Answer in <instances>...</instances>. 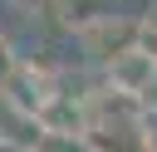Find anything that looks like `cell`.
I'll return each mask as SVG.
<instances>
[{"label":"cell","instance_id":"obj_1","mask_svg":"<svg viewBox=\"0 0 157 152\" xmlns=\"http://www.w3.org/2000/svg\"><path fill=\"white\" fill-rule=\"evenodd\" d=\"M137 15H123V10H108V15H98V20H88L83 29H74V39L83 44V54L93 59V64H103V59H113L118 49H128V44H137Z\"/></svg>","mask_w":157,"mask_h":152},{"label":"cell","instance_id":"obj_2","mask_svg":"<svg viewBox=\"0 0 157 152\" xmlns=\"http://www.w3.org/2000/svg\"><path fill=\"white\" fill-rule=\"evenodd\" d=\"M152 74H157V59H152L142 44H128V49H118L113 59H103V83L118 88V93H128V98H137V103H142Z\"/></svg>","mask_w":157,"mask_h":152},{"label":"cell","instance_id":"obj_3","mask_svg":"<svg viewBox=\"0 0 157 152\" xmlns=\"http://www.w3.org/2000/svg\"><path fill=\"white\" fill-rule=\"evenodd\" d=\"M34 118H39V127H49V132H83V127H88V103H83V93H69L64 78H59V83L39 98Z\"/></svg>","mask_w":157,"mask_h":152},{"label":"cell","instance_id":"obj_4","mask_svg":"<svg viewBox=\"0 0 157 152\" xmlns=\"http://www.w3.org/2000/svg\"><path fill=\"white\" fill-rule=\"evenodd\" d=\"M39 118L29 113V108H20L15 98H5L0 93V147H10V152H29L34 142H39Z\"/></svg>","mask_w":157,"mask_h":152},{"label":"cell","instance_id":"obj_5","mask_svg":"<svg viewBox=\"0 0 157 152\" xmlns=\"http://www.w3.org/2000/svg\"><path fill=\"white\" fill-rule=\"evenodd\" d=\"M108 10H118V0H49V15H54V25L59 29H83L88 20H98V15H108Z\"/></svg>","mask_w":157,"mask_h":152},{"label":"cell","instance_id":"obj_6","mask_svg":"<svg viewBox=\"0 0 157 152\" xmlns=\"http://www.w3.org/2000/svg\"><path fill=\"white\" fill-rule=\"evenodd\" d=\"M29 152H93V147H88L83 132H49V127H44L39 142H34Z\"/></svg>","mask_w":157,"mask_h":152},{"label":"cell","instance_id":"obj_7","mask_svg":"<svg viewBox=\"0 0 157 152\" xmlns=\"http://www.w3.org/2000/svg\"><path fill=\"white\" fill-rule=\"evenodd\" d=\"M137 123H142V147H147V152H157V108H142V113H137Z\"/></svg>","mask_w":157,"mask_h":152},{"label":"cell","instance_id":"obj_8","mask_svg":"<svg viewBox=\"0 0 157 152\" xmlns=\"http://www.w3.org/2000/svg\"><path fill=\"white\" fill-rule=\"evenodd\" d=\"M137 44H142V49L157 59V29H147V25H142V29H137Z\"/></svg>","mask_w":157,"mask_h":152},{"label":"cell","instance_id":"obj_9","mask_svg":"<svg viewBox=\"0 0 157 152\" xmlns=\"http://www.w3.org/2000/svg\"><path fill=\"white\" fill-rule=\"evenodd\" d=\"M142 108H157V74H152V83H147V93H142Z\"/></svg>","mask_w":157,"mask_h":152},{"label":"cell","instance_id":"obj_10","mask_svg":"<svg viewBox=\"0 0 157 152\" xmlns=\"http://www.w3.org/2000/svg\"><path fill=\"white\" fill-rule=\"evenodd\" d=\"M20 10H29V15H39V10H49V0H15Z\"/></svg>","mask_w":157,"mask_h":152}]
</instances>
